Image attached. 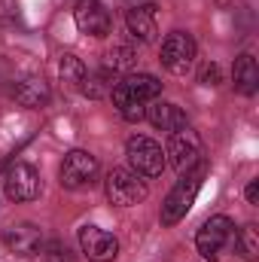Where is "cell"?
I'll list each match as a JSON object with an SVG mask.
<instances>
[{"label": "cell", "mask_w": 259, "mask_h": 262, "mask_svg": "<svg viewBox=\"0 0 259 262\" xmlns=\"http://www.w3.org/2000/svg\"><path fill=\"white\" fill-rule=\"evenodd\" d=\"M207 177V165L204 162H198L195 168L189 171H183L180 174V180L174 183V189L165 195L162 201V210H159V220H162V226L165 229H171V226H177L186 213H189V207L195 204V195H198V189H201V180Z\"/></svg>", "instance_id": "6da1fadb"}, {"label": "cell", "mask_w": 259, "mask_h": 262, "mask_svg": "<svg viewBox=\"0 0 259 262\" xmlns=\"http://www.w3.org/2000/svg\"><path fill=\"white\" fill-rule=\"evenodd\" d=\"M104 195L113 207H134L140 201H146L149 186L140 174H134L131 168H113L104 180Z\"/></svg>", "instance_id": "7a4b0ae2"}, {"label": "cell", "mask_w": 259, "mask_h": 262, "mask_svg": "<svg viewBox=\"0 0 259 262\" xmlns=\"http://www.w3.org/2000/svg\"><path fill=\"white\" fill-rule=\"evenodd\" d=\"M125 159H128V168L134 174H140L143 180L146 177H162V171L168 168L165 165V149L162 143H156L153 137L146 134H134L125 143Z\"/></svg>", "instance_id": "3957f363"}, {"label": "cell", "mask_w": 259, "mask_h": 262, "mask_svg": "<svg viewBox=\"0 0 259 262\" xmlns=\"http://www.w3.org/2000/svg\"><path fill=\"white\" fill-rule=\"evenodd\" d=\"M195 58H198V46H195L192 34L186 31H171L162 43V52H159V61L168 73L174 76H186L195 67Z\"/></svg>", "instance_id": "277c9868"}, {"label": "cell", "mask_w": 259, "mask_h": 262, "mask_svg": "<svg viewBox=\"0 0 259 262\" xmlns=\"http://www.w3.org/2000/svg\"><path fill=\"white\" fill-rule=\"evenodd\" d=\"M98 174H101V165L89 149H70L58 168V183L64 189H82V186H92Z\"/></svg>", "instance_id": "5b68a950"}, {"label": "cell", "mask_w": 259, "mask_h": 262, "mask_svg": "<svg viewBox=\"0 0 259 262\" xmlns=\"http://www.w3.org/2000/svg\"><path fill=\"white\" fill-rule=\"evenodd\" d=\"M3 192H6L9 201H15V204H25V201L40 198V192H43L40 171H37L34 165H28V162L9 165L6 174H3Z\"/></svg>", "instance_id": "8992f818"}, {"label": "cell", "mask_w": 259, "mask_h": 262, "mask_svg": "<svg viewBox=\"0 0 259 262\" xmlns=\"http://www.w3.org/2000/svg\"><path fill=\"white\" fill-rule=\"evenodd\" d=\"M232 235H235V223H232L226 213H217V216L204 220L201 229L195 232V250H198L204 259L213 262L223 253V247L232 241Z\"/></svg>", "instance_id": "52a82bcc"}, {"label": "cell", "mask_w": 259, "mask_h": 262, "mask_svg": "<svg viewBox=\"0 0 259 262\" xmlns=\"http://www.w3.org/2000/svg\"><path fill=\"white\" fill-rule=\"evenodd\" d=\"M201 162V140L192 128L174 131L168 137V146H165V165H171L174 171H189Z\"/></svg>", "instance_id": "ba28073f"}, {"label": "cell", "mask_w": 259, "mask_h": 262, "mask_svg": "<svg viewBox=\"0 0 259 262\" xmlns=\"http://www.w3.org/2000/svg\"><path fill=\"white\" fill-rule=\"evenodd\" d=\"M3 247L9 250V253H15V256H25V259H31V256H37V253H43V247H46V238H43V229L40 226H34V223H12V226H6L3 229Z\"/></svg>", "instance_id": "9c48e42d"}, {"label": "cell", "mask_w": 259, "mask_h": 262, "mask_svg": "<svg viewBox=\"0 0 259 262\" xmlns=\"http://www.w3.org/2000/svg\"><path fill=\"white\" fill-rule=\"evenodd\" d=\"M73 21L79 28V34L85 37H107L113 31V15L101 0H79L73 9Z\"/></svg>", "instance_id": "30bf717a"}, {"label": "cell", "mask_w": 259, "mask_h": 262, "mask_svg": "<svg viewBox=\"0 0 259 262\" xmlns=\"http://www.w3.org/2000/svg\"><path fill=\"white\" fill-rule=\"evenodd\" d=\"M79 247L89 262H116L119 256V241L107 229L98 226H82L79 229Z\"/></svg>", "instance_id": "8fae6325"}, {"label": "cell", "mask_w": 259, "mask_h": 262, "mask_svg": "<svg viewBox=\"0 0 259 262\" xmlns=\"http://www.w3.org/2000/svg\"><path fill=\"white\" fill-rule=\"evenodd\" d=\"M143 119H146L153 128L168 131V134L189 128V116L183 113V107H177V104H171V101H159V98L146 104V113H143Z\"/></svg>", "instance_id": "7c38bea8"}, {"label": "cell", "mask_w": 259, "mask_h": 262, "mask_svg": "<svg viewBox=\"0 0 259 262\" xmlns=\"http://www.w3.org/2000/svg\"><path fill=\"white\" fill-rule=\"evenodd\" d=\"M9 95L18 107H28V110H37L49 101V82L43 76H21V79H12L9 85Z\"/></svg>", "instance_id": "4fadbf2b"}, {"label": "cell", "mask_w": 259, "mask_h": 262, "mask_svg": "<svg viewBox=\"0 0 259 262\" xmlns=\"http://www.w3.org/2000/svg\"><path fill=\"white\" fill-rule=\"evenodd\" d=\"M125 28L137 43H153L156 34H159V25H156V6L146 3V6H128L125 9Z\"/></svg>", "instance_id": "5bb4252c"}, {"label": "cell", "mask_w": 259, "mask_h": 262, "mask_svg": "<svg viewBox=\"0 0 259 262\" xmlns=\"http://www.w3.org/2000/svg\"><path fill=\"white\" fill-rule=\"evenodd\" d=\"M232 82H235V92H241V95H256L259 89V67H256V58L250 55V52H244V55H238L235 58V67H232Z\"/></svg>", "instance_id": "9a60e30c"}, {"label": "cell", "mask_w": 259, "mask_h": 262, "mask_svg": "<svg viewBox=\"0 0 259 262\" xmlns=\"http://www.w3.org/2000/svg\"><path fill=\"white\" fill-rule=\"evenodd\" d=\"M116 73L113 70H107V67H98V70H92V73H85V79H82V85H79V92L85 95V98H92V101H101V98H110V92L116 89Z\"/></svg>", "instance_id": "2e32d148"}, {"label": "cell", "mask_w": 259, "mask_h": 262, "mask_svg": "<svg viewBox=\"0 0 259 262\" xmlns=\"http://www.w3.org/2000/svg\"><path fill=\"white\" fill-rule=\"evenodd\" d=\"M122 85H125V92H131L137 101H143V104H149V101H156L159 95H162V82H159V76H153V73H128L125 79H122Z\"/></svg>", "instance_id": "e0dca14e"}, {"label": "cell", "mask_w": 259, "mask_h": 262, "mask_svg": "<svg viewBox=\"0 0 259 262\" xmlns=\"http://www.w3.org/2000/svg\"><path fill=\"white\" fill-rule=\"evenodd\" d=\"M110 98H113V107L119 110V116H122L125 122H140V119H143L146 104H143V101H137L131 92H125V85H122V82H116V89L110 92Z\"/></svg>", "instance_id": "ac0fdd59"}, {"label": "cell", "mask_w": 259, "mask_h": 262, "mask_svg": "<svg viewBox=\"0 0 259 262\" xmlns=\"http://www.w3.org/2000/svg\"><path fill=\"white\" fill-rule=\"evenodd\" d=\"M134 64H137V52H134V46H128V43H116L110 52H107V70H113L116 76L119 73H125L128 76L131 70H134Z\"/></svg>", "instance_id": "d6986e66"}, {"label": "cell", "mask_w": 259, "mask_h": 262, "mask_svg": "<svg viewBox=\"0 0 259 262\" xmlns=\"http://www.w3.org/2000/svg\"><path fill=\"white\" fill-rule=\"evenodd\" d=\"M85 64L76 58V55H61V64H58V76H61V82H64L67 89H76L79 92V85H82V79H85Z\"/></svg>", "instance_id": "ffe728a7"}, {"label": "cell", "mask_w": 259, "mask_h": 262, "mask_svg": "<svg viewBox=\"0 0 259 262\" xmlns=\"http://www.w3.org/2000/svg\"><path fill=\"white\" fill-rule=\"evenodd\" d=\"M238 253L244 262H256L259 259V232L256 226H244L238 232Z\"/></svg>", "instance_id": "44dd1931"}, {"label": "cell", "mask_w": 259, "mask_h": 262, "mask_svg": "<svg viewBox=\"0 0 259 262\" xmlns=\"http://www.w3.org/2000/svg\"><path fill=\"white\" fill-rule=\"evenodd\" d=\"M43 250H46V262H73V253L67 250L61 241H49Z\"/></svg>", "instance_id": "7402d4cb"}, {"label": "cell", "mask_w": 259, "mask_h": 262, "mask_svg": "<svg viewBox=\"0 0 259 262\" xmlns=\"http://www.w3.org/2000/svg\"><path fill=\"white\" fill-rule=\"evenodd\" d=\"M201 85H220V79H223V70H220V64L217 61H210V64L201 67Z\"/></svg>", "instance_id": "603a6c76"}, {"label": "cell", "mask_w": 259, "mask_h": 262, "mask_svg": "<svg viewBox=\"0 0 259 262\" xmlns=\"http://www.w3.org/2000/svg\"><path fill=\"white\" fill-rule=\"evenodd\" d=\"M244 195H247V201H250V204H259V180H250V183H247Z\"/></svg>", "instance_id": "cb8c5ba5"}, {"label": "cell", "mask_w": 259, "mask_h": 262, "mask_svg": "<svg viewBox=\"0 0 259 262\" xmlns=\"http://www.w3.org/2000/svg\"><path fill=\"white\" fill-rule=\"evenodd\" d=\"M146 3H153V0H125V6H146Z\"/></svg>", "instance_id": "d4e9b609"}]
</instances>
